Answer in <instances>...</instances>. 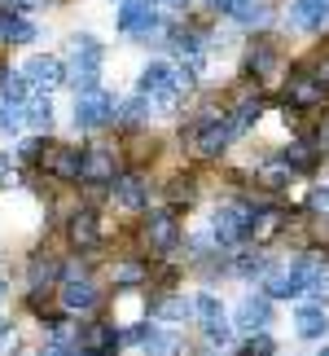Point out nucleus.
Wrapping results in <instances>:
<instances>
[{"label": "nucleus", "mask_w": 329, "mask_h": 356, "mask_svg": "<svg viewBox=\"0 0 329 356\" xmlns=\"http://www.w3.org/2000/svg\"><path fill=\"white\" fill-rule=\"evenodd\" d=\"M79 154H84V149H75V145H49L44 141L35 163L53 176V181H79Z\"/></svg>", "instance_id": "f257e3e1"}, {"label": "nucleus", "mask_w": 329, "mask_h": 356, "mask_svg": "<svg viewBox=\"0 0 329 356\" xmlns=\"http://www.w3.org/2000/svg\"><path fill=\"white\" fill-rule=\"evenodd\" d=\"M211 229H215V238L224 242V246L246 242V238H251V207H237V202L219 207V211H215V220H211Z\"/></svg>", "instance_id": "f03ea898"}, {"label": "nucleus", "mask_w": 329, "mask_h": 356, "mask_svg": "<svg viewBox=\"0 0 329 356\" xmlns=\"http://www.w3.org/2000/svg\"><path fill=\"white\" fill-rule=\"evenodd\" d=\"M115 123V102L106 92H79L75 102V128H106Z\"/></svg>", "instance_id": "7ed1b4c3"}, {"label": "nucleus", "mask_w": 329, "mask_h": 356, "mask_svg": "<svg viewBox=\"0 0 329 356\" xmlns=\"http://www.w3.org/2000/svg\"><path fill=\"white\" fill-rule=\"evenodd\" d=\"M176 238H180V225H176L171 211H149L145 216V242L154 246L158 255H167L171 246H176Z\"/></svg>", "instance_id": "20e7f679"}, {"label": "nucleus", "mask_w": 329, "mask_h": 356, "mask_svg": "<svg viewBox=\"0 0 329 356\" xmlns=\"http://www.w3.org/2000/svg\"><path fill=\"white\" fill-rule=\"evenodd\" d=\"M79 181H88V185H106V181H115V154H110L106 145H92L79 154Z\"/></svg>", "instance_id": "39448f33"}, {"label": "nucleus", "mask_w": 329, "mask_h": 356, "mask_svg": "<svg viewBox=\"0 0 329 356\" xmlns=\"http://www.w3.org/2000/svg\"><path fill=\"white\" fill-rule=\"evenodd\" d=\"M110 185H115V198H119L128 211H145V207H149V181H145L141 172H123V176H115Z\"/></svg>", "instance_id": "423d86ee"}, {"label": "nucleus", "mask_w": 329, "mask_h": 356, "mask_svg": "<svg viewBox=\"0 0 329 356\" xmlns=\"http://www.w3.org/2000/svg\"><path fill=\"white\" fill-rule=\"evenodd\" d=\"M233 141V132H228V123H219V119H207L202 128H194V149L202 159H219L228 149Z\"/></svg>", "instance_id": "0eeeda50"}, {"label": "nucleus", "mask_w": 329, "mask_h": 356, "mask_svg": "<svg viewBox=\"0 0 329 356\" xmlns=\"http://www.w3.org/2000/svg\"><path fill=\"white\" fill-rule=\"evenodd\" d=\"M285 97H290L294 111H312V106H321L325 102V84L317 75H290V84H285Z\"/></svg>", "instance_id": "6e6552de"}, {"label": "nucleus", "mask_w": 329, "mask_h": 356, "mask_svg": "<svg viewBox=\"0 0 329 356\" xmlns=\"http://www.w3.org/2000/svg\"><path fill=\"white\" fill-rule=\"evenodd\" d=\"M66 234H71V242L79 246V251H97L101 246V225H97V211H75L71 225H66Z\"/></svg>", "instance_id": "1a4fd4ad"}, {"label": "nucleus", "mask_w": 329, "mask_h": 356, "mask_svg": "<svg viewBox=\"0 0 329 356\" xmlns=\"http://www.w3.org/2000/svg\"><path fill=\"white\" fill-rule=\"evenodd\" d=\"M79 343H84L88 356H110V352L119 348V330L110 321H88L84 334H79Z\"/></svg>", "instance_id": "9d476101"}, {"label": "nucleus", "mask_w": 329, "mask_h": 356, "mask_svg": "<svg viewBox=\"0 0 329 356\" xmlns=\"http://www.w3.org/2000/svg\"><path fill=\"white\" fill-rule=\"evenodd\" d=\"M272 321V299L268 295H246L242 304H237V325L242 330H264V325Z\"/></svg>", "instance_id": "9b49d317"}, {"label": "nucleus", "mask_w": 329, "mask_h": 356, "mask_svg": "<svg viewBox=\"0 0 329 356\" xmlns=\"http://www.w3.org/2000/svg\"><path fill=\"white\" fill-rule=\"evenodd\" d=\"M290 22L298 26V31H321V26L329 22V0H294Z\"/></svg>", "instance_id": "f8f14e48"}, {"label": "nucleus", "mask_w": 329, "mask_h": 356, "mask_svg": "<svg viewBox=\"0 0 329 356\" xmlns=\"http://www.w3.org/2000/svg\"><path fill=\"white\" fill-rule=\"evenodd\" d=\"M149 22H154V0H123V9H119V26H123V31L141 35Z\"/></svg>", "instance_id": "ddd939ff"}, {"label": "nucleus", "mask_w": 329, "mask_h": 356, "mask_svg": "<svg viewBox=\"0 0 329 356\" xmlns=\"http://www.w3.org/2000/svg\"><path fill=\"white\" fill-rule=\"evenodd\" d=\"M281 229H285V211H281V207L251 211V238H255V242H272Z\"/></svg>", "instance_id": "4468645a"}, {"label": "nucleus", "mask_w": 329, "mask_h": 356, "mask_svg": "<svg viewBox=\"0 0 329 356\" xmlns=\"http://www.w3.org/2000/svg\"><path fill=\"white\" fill-rule=\"evenodd\" d=\"M22 79H31V84H40V88H58L66 75H62V62L44 53V58H31V62H26V75Z\"/></svg>", "instance_id": "2eb2a0df"}, {"label": "nucleus", "mask_w": 329, "mask_h": 356, "mask_svg": "<svg viewBox=\"0 0 329 356\" xmlns=\"http://www.w3.org/2000/svg\"><path fill=\"white\" fill-rule=\"evenodd\" d=\"M171 84H176V71L167 62H149L141 71V92H145V97H149V92H162V97H167V92H176Z\"/></svg>", "instance_id": "dca6fc26"}, {"label": "nucleus", "mask_w": 329, "mask_h": 356, "mask_svg": "<svg viewBox=\"0 0 329 356\" xmlns=\"http://www.w3.org/2000/svg\"><path fill=\"white\" fill-rule=\"evenodd\" d=\"M92 304H97V286L92 282H66L62 286V308L66 312H84Z\"/></svg>", "instance_id": "f3484780"}, {"label": "nucleus", "mask_w": 329, "mask_h": 356, "mask_svg": "<svg viewBox=\"0 0 329 356\" xmlns=\"http://www.w3.org/2000/svg\"><path fill=\"white\" fill-rule=\"evenodd\" d=\"M0 40H9V44H31V40H35V26L5 9V13H0Z\"/></svg>", "instance_id": "a211bd4d"}, {"label": "nucleus", "mask_w": 329, "mask_h": 356, "mask_svg": "<svg viewBox=\"0 0 329 356\" xmlns=\"http://www.w3.org/2000/svg\"><path fill=\"white\" fill-rule=\"evenodd\" d=\"M145 352H149V356H185V339H180V334H158V330H149V334H145Z\"/></svg>", "instance_id": "6ab92c4d"}, {"label": "nucleus", "mask_w": 329, "mask_h": 356, "mask_svg": "<svg viewBox=\"0 0 329 356\" xmlns=\"http://www.w3.org/2000/svg\"><path fill=\"white\" fill-rule=\"evenodd\" d=\"M228 13H233V18H237L242 26H259V22H268V13H272V9L264 5V0H233V9H228Z\"/></svg>", "instance_id": "aec40b11"}, {"label": "nucleus", "mask_w": 329, "mask_h": 356, "mask_svg": "<svg viewBox=\"0 0 329 356\" xmlns=\"http://www.w3.org/2000/svg\"><path fill=\"white\" fill-rule=\"evenodd\" d=\"M317 154H321V149L317 145H312V141H294L290 149H285V168H298V172H307V168H317Z\"/></svg>", "instance_id": "412c9836"}, {"label": "nucleus", "mask_w": 329, "mask_h": 356, "mask_svg": "<svg viewBox=\"0 0 329 356\" xmlns=\"http://www.w3.org/2000/svg\"><path fill=\"white\" fill-rule=\"evenodd\" d=\"M298 295V282H294V273L290 268H277V273H268V299H290Z\"/></svg>", "instance_id": "4be33fe9"}, {"label": "nucleus", "mask_w": 329, "mask_h": 356, "mask_svg": "<svg viewBox=\"0 0 329 356\" xmlns=\"http://www.w3.org/2000/svg\"><path fill=\"white\" fill-rule=\"evenodd\" d=\"M325 330H329V317L321 308H303V312H298V334H303V339H321Z\"/></svg>", "instance_id": "5701e85b"}, {"label": "nucleus", "mask_w": 329, "mask_h": 356, "mask_svg": "<svg viewBox=\"0 0 329 356\" xmlns=\"http://www.w3.org/2000/svg\"><path fill=\"white\" fill-rule=\"evenodd\" d=\"M189 312H194L189 299H158L154 304V317H162V321H185Z\"/></svg>", "instance_id": "b1692460"}, {"label": "nucleus", "mask_w": 329, "mask_h": 356, "mask_svg": "<svg viewBox=\"0 0 329 356\" xmlns=\"http://www.w3.org/2000/svg\"><path fill=\"white\" fill-rule=\"evenodd\" d=\"M167 194H171V202H194L198 198V176H171V185H167Z\"/></svg>", "instance_id": "393cba45"}, {"label": "nucleus", "mask_w": 329, "mask_h": 356, "mask_svg": "<svg viewBox=\"0 0 329 356\" xmlns=\"http://www.w3.org/2000/svg\"><path fill=\"white\" fill-rule=\"evenodd\" d=\"M259 111H264L259 102H242L237 111H233V119H228V132H233V136H237V132H246V128H251V123L259 119Z\"/></svg>", "instance_id": "a878e982"}, {"label": "nucleus", "mask_w": 329, "mask_h": 356, "mask_svg": "<svg viewBox=\"0 0 329 356\" xmlns=\"http://www.w3.org/2000/svg\"><path fill=\"white\" fill-rule=\"evenodd\" d=\"M145 277H149V268L141 264V259H128V264L115 268V286H141Z\"/></svg>", "instance_id": "bb28decb"}, {"label": "nucleus", "mask_w": 329, "mask_h": 356, "mask_svg": "<svg viewBox=\"0 0 329 356\" xmlns=\"http://www.w3.org/2000/svg\"><path fill=\"white\" fill-rule=\"evenodd\" d=\"M145 115H149V102L145 97H132V102H123L119 111H115V123H128V128H132V123H141Z\"/></svg>", "instance_id": "cd10ccee"}, {"label": "nucleus", "mask_w": 329, "mask_h": 356, "mask_svg": "<svg viewBox=\"0 0 329 356\" xmlns=\"http://www.w3.org/2000/svg\"><path fill=\"white\" fill-rule=\"evenodd\" d=\"M194 312L202 317V325L224 321V308H219V299H215V295H198V299H194Z\"/></svg>", "instance_id": "c85d7f7f"}, {"label": "nucleus", "mask_w": 329, "mask_h": 356, "mask_svg": "<svg viewBox=\"0 0 329 356\" xmlns=\"http://www.w3.org/2000/svg\"><path fill=\"white\" fill-rule=\"evenodd\" d=\"M259 185L264 189H285L290 185V168H285V163H272V168L259 172Z\"/></svg>", "instance_id": "c756f323"}, {"label": "nucleus", "mask_w": 329, "mask_h": 356, "mask_svg": "<svg viewBox=\"0 0 329 356\" xmlns=\"http://www.w3.org/2000/svg\"><path fill=\"white\" fill-rule=\"evenodd\" d=\"M272 62H277L272 44H268V40H259V49H251V71H255V75H264V71H272Z\"/></svg>", "instance_id": "7c9ffc66"}, {"label": "nucleus", "mask_w": 329, "mask_h": 356, "mask_svg": "<svg viewBox=\"0 0 329 356\" xmlns=\"http://www.w3.org/2000/svg\"><path fill=\"white\" fill-rule=\"evenodd\" d=\"M26 123H31V128H49V123H53V106H49V97L31 102V111H26Z\"/></svg>", "instance_id": "2f4dec72"}, {"label": "nucleus", "mask_w": 329, "mask_h": 356, "mask_svg": "<svg viewBox=\"0 0 329 356\" xmlns=\"http://www.w3.org/2000/svg\"><path fill=\"white\" fill-rule=\"evenodd\" d=\"M0 92H5V102H22L26 97V79L22 75H0Z\"/></svg>", "instance_id": "473e14b6"}, {"label": "nucleus", "mask_w": 329, "mask_h": 356, "mask_svg": "<svg viewBox=\"0 0 329 356\" xmlns=\"http://www.w3.org/2000/svg\"><path fill=\"white\" fill-rule=\"evenodd\" d=\"M22 123V111H18V102H5L0 97V132H13Z\"/></svg>", "instance_id": "72a5a7b5"}, {"label": "nucleus", "mask_w": 329, "mask_h": 356, "mask_svg": "<svg viewBox=\"0 0 329 356\" xmlns=\"http://www.w3.org/2000/svg\"><path fill=\"white\" fill-rule=\"evenodd\" d=\"M237 356H272V339H268V334H255Z\"/></svg>", "instance_id": "f704fd0d"}, {"label": "nucleus", "mask_w": 329, "mask_h": 356, "mask_svg": "<svg viewBox=\"0 0 329 356\" xmlns=\"http://www.w3.org/2000/svg\"><path fill=\"white\" fill-rule=\"evenodd\" d=\"M307 211H312V216H325V220H329V189H312Z\"/></svg>", "instance_id": "c9c22d12"}, {"label": "nucleus", "mask_w": 329, "mask_h": 356, "mask_svg": "<svg viewBox=\"0 0 329 356\" xmlns=\"http://www.w3.org/2000/svg\"><path fill=\"white\" fill-rule=\"evenodd\" d=\"M233 268H237V273H246V277H251V273H264V255H237V264H233Z\"/></svg>", "instance_id": "e433bc0d"}, {"label": "nucleus", "mask_w": 329, "mask_h": 356, "mask_svg": "<svg viewBox=\"0 0 329 356\" xmlns=\"http://www.w3.org/2000/svg\"><path fill=\"white\" fill-rule=\"evenodd\" d=\"M207 339H211V343H228V321H211L207 325Z\"/></svg>", "instance_id": "4c0bfd02"}, {"label": "nucleus", "mask_w": 329, "mask_h": 356, "mask_svg": "<svg viewBox=\"0 0 329 356\" xmlns=\"http://www.w3.org/2000/svg\"><path fill=\"white\" fill-rule=\"evenodd\" d=\"M40 149H44V141H22V159H26V163H35V159H40Z\"/></svg>", "instance_id": "58836bf2"}, {"label": "nucleus", "mask_w": 329, "mask_h": 356, "mask_svg": "<svg viewBox=\"0 0 329 356\" xmlns=\"http://www.w3.org/2000/svg\"><path fill=\"white\" fill-rule=\"evenodd\" d=\"M35 5H40V0H9V9H18V13L22 9H35Z\"/></svg>", "instance_id": "ea45409f"}, {"label": "nucleus", "mask_w": 329, "mask_h": 356, "mask_svg": "<svg viewBox=\"0 0 329 356\" xmlns=\"http://www.w3.org/2000/svg\"><path fill=\"white\" fill-rule=\"evenodd\" d=\"M40 356H71V352H66L62 343H49V348H44V352H40Z\"/></svg>", "instance_id": "a19ab883"}, {"label": "nucleus", "mask_w": 329, "mask_h": 356, "mask_svg": "<svg viewBox=\"0 0 329 356\" xmlns=\"http://www.w3.org/2000/svg\"><path fill=\"white\" fill-rule=\"evenodd\" d=\"M154 5H162V9H185L189 0H154Z\"/></svg>", "instance_id": "79ce46f5"}, {"label": "nucleus", "mask_w": 329, "mask_h": 356, "mask_svg": "<svg viewBox=\"0 0 329 356\" xmlns=\"http://www.w3.org/2000/svg\"><path fill=\"white\" fill-rule=\"evenodd\" d=\"M211 9H215V13H228V9H233V0H211Z\"/></svg>", "instance_id": "37998d69"}, {"label": "nucleus", "mask_w": 329, "mask_h": 356, "mask_svg": "<svg viewBox=\"0 0 329 356\" xmlns=\"http://www.w3.org/2000/svg\"><path fill=\"white\" fill-rule=\"evenodd\" d=\"M5 339H9V321L0 317V343H5Z\"/></svg>", "instance_id": "c03bdc74"}, {"label": "nucleus", "mask_w": 329, "mask_h": 356, "mask_svg": "<svg viewBox=\"0 0 329 356\" xmlns=\"http://www.w3.org/2000/svg\"><path fill=\"white\" fill-rule=\"evenodd\" d=\"M5 295H9V286H5V282H0V299H5Z\"/></svg>", "instance_id": "a18cd8bd"}, {"label": "nucleus", "mask_w": 329, "mask_h": 356, "mask_svg": "<svg viewBox=\"0 0 329 356\" xmlns=\"http://www.w3.org/2000/svg\"><path fill=\"white\" fill-rule=\"evenodd\" d=\"M317 356H329V348H321V352H317Z\"/></svg>", "instance_id": "49530a36"}]
</instances>
